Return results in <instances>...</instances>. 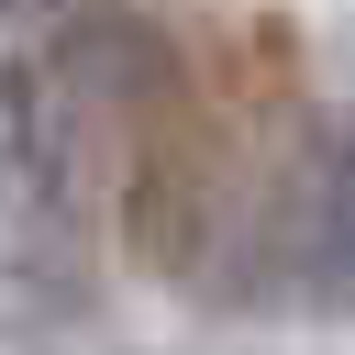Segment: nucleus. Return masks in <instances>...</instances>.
<instances>
[{"instance_id":"1","label":"nucleus","mask_w":355,"mask_h":355,"mask_svg":"<svg viewBox=\"0 0 355 355\" xmlns=\"http://www.w3.org/2000/svg\"><path fill=\"white\" fill-rule=\"evenodd\" d=\"M288 277H311L300 300L322 311V322H355V111L333 122V144L311 155V189H300V266Z\"/></svg>"}]
</instances>
